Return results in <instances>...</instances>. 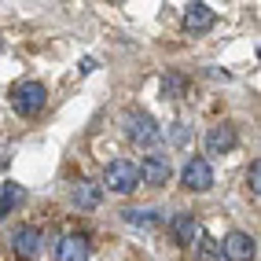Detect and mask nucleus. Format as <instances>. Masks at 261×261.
Returning a JSON list of instances; mask_svg holds the SVG:
<instances>
[{
    "mask_svg": "<svg viewBox=\"0 0 261 261\" xmlns=\"http://www.w3.org/2000/svg\"><path fill=\"white\" fill-rule=\"evenodd\" d=\"M44 103H48V89L41 81H22V85H15V89H11V107L19 111L22 118L41 114Z\"/></svg>",
    "mask_w": 261,
    "mask_h": 261,
    "instance_id": "1",
    "label": "nucleus"
},
{
    "mask_svg": "<svg viewBox=\"0 0 261 261\" xmlns=\"http://www.w3.org/2000/svg\"><path fill=\"white\" fill-rule=\"evenodd\" d=\"M125 136L133 144H140V147H151V144H159V136H162V129H159V121H154L151 114H144V111H125Z\"/></svg>",
    "mask_w": 261,
    "mask_h": 261,
    "instance_id": "2",
    "label": "nucleus"
},
{
    "mask_svg": "<svg viewBox=\"0 0 261 261\" xmlns=\"http://www.w3.org/2000/svg\"><path fill=\"white\" fill-rule=\"evenodd\" d=\"M103 184H107V191H118V195H129V191L140 184V173H136V162L129 159H118L107 166V173H103Z\"/></svg>",
    "mask_w": 261,
    "mask_h": 261,
    "instance_id": "3",
    "label": "nucleus"
},
{
    "mask_svg": "<svg viewBox=\"0 0 261 261\" xmlns=\"http://www.w3.org/2000/svg\"><path fill=\"white\" fill-rule=\"evenodd\" d=\"M221 254L228 257V261H254L257 243H254V236H247V232H228V236L221 239Z\"/></svg>",
    "mask_w": 261,
    "mask_h": 261,
    "instance_id": "4",
    "label": "nucleus"
},
{
    "mask_svg": "<svg viewBox=\"0 0 261 261\" xmlns=\"http://www.w3.org/2000/svg\"><path fill=\"white\" fill-rule=\"evenodd\" d=\"M92 254V243L85 232H70L56 243V261H89Z\"/></svg>",
    "mask_w": 261,
    "mask_h": 261,
    "instance_id": "5",
    "label": "nucleus"
},
{
    "mask_svg": "<svg viewBox=\"0 0 261 261\" xmlns=\"http://www.w3.org/2000/svg\"><path fill=\"white\" fill-rule=\"evenodd\" d=\"M169 236H173V243H180V247H195V239L202 236V224H199L195 214H177L169 221Z\"/></svg>",
    "mask_w": 261,
    "mask_h": 261,
    "instance_id": "6",
    "label": "nucleus"
},
{
    "mask_svg": "<svg viewBox=\"0 0 261 261\" xmlns=\"http://www.w3.org/2000/svg\"><path fill=\"white\" fill-rule=\"evenodd\" d=\"M180 184H184L188 191H206V188L214 184L210 162H206V159H191V162L184 166V173H180Z\"/></svg>",
    "mask_w": 261,
    "mask_h": 261,
    "instance_id": "7",
    "label": "nucleus"
},
{
    "mask_svg": "<svg viewBox=\"0 0 261 261\" xmlns=\"http://www.w3.org/2000/svg\"><path fill=\"white\" fill-rule=\"evenodd\" d=\"M136 173H140V180L144 184H151V188H162L166 180H169V159H166V154H147V159L140 162V166H136Z\"/></svg>",
    "mask_w": 261,
    "mask_h": 261,
    "instance_id": "8",
    "label": "nucleus"
},
{
    "mask_svg": "<svg viewBox=\"0 0 261 261\" xmlns=\"http://www.w3.org/2000/svg\"><path fill=\"white\" fill-rule=\"evenodd\" d=\"M41 243H44L41 228L26 224V228H19V232L11 236V250L19 254V257H37V254H41Z\"/></svg>",
    "mask_w": 261,
    "mask_h": 261,
    "instance_id": "9",
    "label": "nucleus"
},
{
    "mask_svg": "<svg viewBox=\"0 0 261 261\" xmlns=\"http://www.w3.org/2000/svg\"><path fill=\"white\" fill-rule=\"evenodd\" d=\"M214 8L210 4H188L184 8V30L188 33H206V30H214Z\"/></svg>",
    "mask_w": 261,
    "mask_h": 261,
    "instance_id": "10",
    "label": "nucleus"
},
{
    "mask_svg": "<svg viewBox=\"0 0 261 261\" xmlns=\"http://www.w3.org/2000/svg\"><path fill=\"white\" fill-rule=\"evenodd\" d=\"M236 147V125H228V121H221V125L210 129V136H206V151L210 154H224Z\"/></svg>",
    "mask_w": 261,
    "mask_h": 261,
    "instance_id": "11",
    "label": "nucleus"
},
{
    "mask_svg": "<svg viewBox=\"0 0 261 261\" xmlns=\"http://www.w3.org/2000/svg\"><path fill=\"white\" fill-rule=\"evenodd\" d=\"M99 195H103V184H96V180H77L74 184V202L81 206V210L99 206Z\"/></svg>",
    "mask_w": 261,
    "mask_h": 261,
    "instance_id": "12",
    "label": "nucleus"
},
{
    "mask_svg": "<svg viewBox=\"0 0 261 261\" xmlns=\"http://www.w3.org/2000/svg\"><path fill=\"white\" fill-rule=\"evenodd\" d=\"M22 199H26V191L15 184V180H8V184H4V191H0V221H4V217L15 210V206L22 202Z\"/></svg>",
    "mask_w": 261,
    "mask_h": 261,
    "instance_id": "13",
    "label": "nucleus"
},
{
    "mask_svg": "<svg viewBox=\"0 0 261 261\" xmlns=\"http://www.w3.org/2000/svg\"><path fill=\"white\" fill-rule=\"evenodd\" d=\"M195 250H199V261H217V257H221V243L202 232V236L195 239Z\"/></svg>",
    "mask_w": 261,
    "mask_h": 261,
    "instance_id": "14",
    "label": "nucleus"
},
{
    "mask_svg": "<svg viewBox=\"0 0 261 261\" xmlns=\"http://www.w3.org/2000/svg\"><path fill=\"white\" fill-rule=\"evenodd\" d=\"M125 221H129V224H140V228H151V224H159L162 217H159V210H140V214H136V210H125Z\"/></svg>",
    "mask_w": 261,
    "mask_h": 261,
    "instance_id": "15",
    "label": "nucleus"
},
{
    "mask_svg": "<svg viewBox=\"0 0 261 261\" xmlns=\"http://www.w3.org/2000/svg\"><path fill=\"white\" fill-rule=\"evenodd\" d=\"M162 92H166V96H173V99H177V96L184 92V77H177V74H169V77L162 81Z\"/></svg>",
    "mask_w": 261,
    "mask_h": 261,
    "instance_id": "16",
    "label": "nucleus"
},
{
    "mask_svg": "<svg viewBox=\"0 0 261 261\" xmlns=\"http://www.w3.org/2000/svg\"><path fill=\"white\" fill-rule=\"evenodd\" d=\"M247 184H250L254 199H257V191H261V166H257V162H254V166H250V173H247Z\"/></svg>",
    "mask_w": 261,
    "mask_h": 261,
    "instance_id": "17",
    "label": "nucleus"
},
{
    "mask_svg": "<svg viewBox=\"0 0 261 261\" xmlns=\"http://www.w3.org/2000/svg\"><path fill=\"white\" fill-rule=\"evenodd\" d=\"M0 48H4V41H0Z\"/></svg>",
    "mask_w": 261,
    "mask_h": 261,
    "instance_id": "18",
    "label": "nucleus"
}]
</instances>
